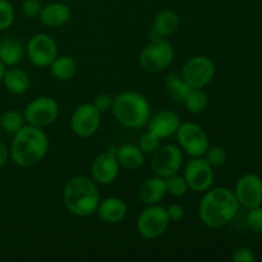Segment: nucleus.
I'll list each match as a JSON object with an SVG mask.
<instances>
[{
  "label": "nucleus",
  "mask_w": 262,
  "mask_h": 262,
  "mask_svg": "<svg viewBox=\"0 0 262 262\" xmlns=\"http://www.w3.org/2000/svg\"><path fill=\"white\" fill-rule=\"evenodd\" d=\"M170 220L165 207L160 205H148L136 220V229L145 239H156L168 229Z\"/></svg>",
  "instance_id": "423d86ee"
},
{
  "label": "nucleus",
  "mask_w": 262,
  "mask_h": 262,
  "mask_svg": "<svg viewBox=\"0 0 262 262\" xmlns=\"http://www.w3.org/2000/svg\"><path fill=\"white\" fill-rule=\"evenodd\" d=\"M25 56V46L18 38L8 36L0 40V61L5 67H15Z\"/></svg>",
  "instance_id": "412c9836"
},
{
  "label": "nucleus",
  "mask_w": 262,
  "mask_h": 262,
  "mask_svg": "<svg viewBox=\"0 0 262 262\" xmlns=\"http://www.w3.org/2000/svg\"><path fill=\"white\" fill-rule=\"evenodd\" d=\"M71 8L68 4L60 2H54L50 4H46L41 9L40 18L41 23L49 28H59L63 27L64 25L71 19Z\"/></svg>",
  "instance_id": "a211bd4d"
},
{
  "label": "nucleus",
  "mask_w": 262,
  "mask_h": 262,
  "mask_svg": "<svg viewBox=\"0 0 262 262\" xmlns=\"http://www.w3.org/2000/svg\"><path fill=\"white\" fill-rule=\"evenodd\" d=\"M8 159H9V150H8L7 145L0 140V169L7 164Z\"/></svg>",
  "instance_id": "e433bc0d"
},
{
  "label": "nucleus",
  "mask_w": 262,
  "mask_h": 262,
  "mask_svg": "<svg viewBox=\"0 0 262 262\" xmlns=\"http://www.w3.org/2000/svg\"><path fill=\"white\" fill-rule=\"evenodd\" d=\"M234 194L239 206L246 207L248 210L252 207L261 206L262 179L257 174H245L237 181Z\"/></svg>",
  "instance_id": "2eb2a0df"
},
{
  "label": "nucleus",
  "mask_w": 262,
  "mask_h": 262,
  "mask_svg": "<svg viewBox=\"0 0 262 262\" xmlns=\"http://www.w3.org/2000/svg\"><path fill=\"white\" fill-rule=\"evenodd\" d=\"M181 150L189 158H201L210 147V141L201 125L192 122L181 123L176 133Z\"/></svg>",
  "instance_id": "0eeeda50"
},
{
  "label": "nucleus",
  "mask_w": 262,
  "mask_h": 262,
  "mask_svg": "<svg viewBox=\"0 0 262 262\" xmlns=\"http://www.w3.org/2000/svg\"><path fill=\"white\" fill-rule=\"evenodd\" d=\"M165 179L161 177H151L143 181L138 188V199L145 205H158L165 197Z\"/></svg>",
  "instance_id": "6ab92c4d"
},
{
  "label": "nucleus",
  "mask_w": 262,
  "mask_h": 262,
  "mask_svg": "<svg viewBox=\"0 0 262 262\" xmlns=\"http://www.w3.org/2000/svg\"><path fill=\"white\" fill-rule=\"evenodd\" d=\"M183 105L186 106L187 112H189L191 114H201L207 109L209 97L202 89H192L187 95Z\"/></svg>",
  "instance_id": "a878e982"
},
{
  "label": "nucleus",
  "mask_w": 262,
  "mask_h": 262,
  "mask_svg": "<svg viewBox=\"0 0 262 262\" xmlns=\"http://www.w3.org/2000/svg\"><path fill=\"white\" fill-rule=\"evenodd\" d=\"M165 187L166 194H170L171 197H176V199H181V197L186 196L187 192L189 191L188 184H187L184 177L179 176L178 173L165 178Z\"/></svg>",
  "instance_id": "cd10ccee"
},
{
  "label": "nucleus",
  "mask_w": 262,
  "mask_h": 262,
  "mask_svg": "<svg viewBox=\"0 0 262 262\" xmlns=\"http://www.w3.org/2000/svg\"><path fill=\"white\" fill-rule=\"evenodd\" d=\"M101 124V113L94 104L84 102L74 109L71 118V128L76 136L90 138L99 130Z\"/></svg>",
  "instance_id": "ddd939ff"
},
{
  "label": "nucleus",
  "mask_w": 262,
  "mask_h": 262,
  "mask_svg": "<svg viewBox=\"0 0 262 262\" xmlns=\"http://www.w3.org/2000/svg\"><path fill=\"white\" fill-rule=\"evenodd\" d=\"M183 165V151L181 147L173 143L161 145L151 159V168L155 176L161 178H168L179 173Z\"/></svg>",
  "instance_id": "9d476101"
},
{
  "label": "nucleus",
  "mask_w": 262,
  "mask_h": 262,
  "mask_svg": "<svg viewBox=\"0 0 262 262\" xmlns=\"http://www.w3.org/2000/svg\"><path fill=\"white\" fill-rule=\"evenodd\" d=\"M2 82L4 83L5 89L13 95L26 94L31 86V78L27 72L17 67H10L9 69H5Z\"/></svg>",
  "instance_id": "4be33fe9"
},
{
  "label": "nucleus",
  "mask_w": 262,
  "mask_h": 262,
  "mask_svg": "<svg viewBox=\"0 0 262 262\" xmlns=\"http://www.w3.org/2000/svg\"><path fill=\"white\" fill-rule=\"evenodd\" d=\"M183 177L191 191L202 193L210 189L214 183V168L201 158H191L183 169Z\"/></svg>",
  "instance_id": "f8f14e48"
},
{
  "label": "nucleus",
  "mask_w": 262,
  "mask_h": 262,
  "mask_svg": "<svg viewBox=\"0 0 262 262\" xmlns=\"http://www.w3.org/2000/svg\"><path fill=\"white\" fill-rule=\"evenodd\" d=\"M41 9H42V4L40 0H23L22 3V13L25 17L37 18L40 15Z\"/></svg>",
  "instance_id": "473e14b6"
},
{
  "label": "nucleus",
  "mask_w": 262,
  "mask_h": 262,
  "mask_svg": "<svg viewBox=\"0 0 262 262\" xmlns=\"http://www.w3.org/2000/svg\"><path fill=\"white\" fill-rule=\"evenodd\" d=\"M113 101H114V97L109 94H100L95 97L94 100V106L99 110L100 113H106L112 109Z\"/></svg>",
  "instance_id": "72a5a7b5"
},
{
  "label": "nucleus",
  "mask_w": 262,
  "mask_h": 262,
  "mask_svg": "<svg viewBox=\"0 0 262 262\" xmlns=\"http://www.w3.org/2000/svg\"><path fill=\"white\" fill-rule=\"evenodd\" d=\"M27 56L36 68H49L54 59L59 55L55 40L48 33H36L26 46Z\"/></svg>",
  "instance_id": "9b49d317"
},
{
  "label": "nucleus",
  "mask_w": 262,
  "mask_h": 262,
  "mask_svg": "<svg viewBox=\"0 0 262 262\" xmlns=\"http://www.w3.org/2000/svg\"><path fill=\"white\" fill-rule=\"evenodd\" d=\"M232 260L234 262H255L256 256L250 248L241 247V248H237V250L233 252Z\"/></svg>",
  "instance_id": "f704fd0d"
},
{
  "label": "nucleus",
  "mask_w": 262,
  "mask_h": 262,
  "mask_svg": "<svg viewBox=\"0 0 262 262\" xmlns=\"http://www.w3.org/2000/svg\"><path fill=\"white\" fill-rule=\"evenodd\" d=\"M50 141L43 128L25 124L14 136L9 158L20 168L35 166L48 155Z\"/></svg>",
  "instance_id": "f03ea898"
},
{
  "label": "nucleus",
  "mask_w": 262,
  "mask_h": 262,
  "mask_svg": "<svg viewBox=\"0 0 262 262\" xmlns=\"http://www.w3.org/2000/svg\"><path fill=\"white\" fill-rule=\"evenodd\" d=\"M59 104L50 96H38L26 105L23 117L27 124L46 128L53 124L59 117Z\"/></svg>",
  "instance_id": "6e6552de"
},
{
  "label": "nucleus",
  "mask_w": 262,
  "mask_h": 262,
  "mask_svg": "<svg viewBox=\"0 0 262 262\" xmlns=\"http://www.w3.org/2000/svg\"><path fill=\"white\" fill-rule=\"evenodd\" d=\"M49 69L56 81L67 82L76 77L78 72V63L71 55H58L50 64Z\"/></svg>",
  "instance_id": "b1692460"
},
{
  "label": "nucleus",
  "mask_w": 262,
  "mask_h": 262,
  "mask_svg": "<svg viewBox=\"0 0 262 262\" xmlns=\"http://www.w3.org/2000/svg\"><path fill=\"white\" fill-rule=\"evenodd\" d=\"M127 204L119 197H107L101 200L97 206L96 215L105 224H119L127 216Z\"/></svg>",
  "instance_id": "f3484780"
},
{
  "label": "nucleus",
  "mask_w": 262,
  "mask_h": 262,
  "mask_svg": "<svg viewBox=\"0 0 262 262\" xmlns=\"http://www.w3.org/2000/svg\"><path fill=\"white\" fill-rule=\"evenodd\" d=\"M204 158L212 168H219V166L224 165L228 155L225 148L222 147V146H210L206 152H205Z\"/></svg>",
  "instance_id": "c756f323"
},
{
  "label": "nucleus",
  "mask_w": 262,
  "mask_h": 262,
  "mask_svg": "<svg viewBox=\"0 0 262 262\" xmlns=\"http://www.w3.org/2000/svg\"><path fill=\"white\" fill-rule=\"evenodd\" d=\"M120 165L117 159V147H109L99 154L91 164V178L99 186H107L118 178Z\"/></svg>",
  "instance_id": "4468645a"
},
{
  "label": "nucleus",
  "mask_w": 262,
  "mask_h": 262,
  "mask_svg": "<svg viewBox=\"0 0 262 262\" xmlns=\"http://www.w3.org/2000/svg\"><path fill=\"white\" fill-rule=\"evenodd\" d=\"M113 114L119 124L130 129L146 127L151 117V107L143 95L125 91L117 95L113 101Z\"/></svg>",
  "instance_id": "20e7f679"
},
{
  "label": "nucleus",
  "mask_w": 262,
  "mask_h": 262,
  "mask_svg": "<svg viewBox=\"0 0 262 262\" xmlns=\"http://www.w3.org/2000/svg\"><path fill=\"white\" fill-rule=\"evenodd\" d=\"M160 146L161 138H159L155 133H152L148 129L145 133H142V136L140 137V141H138V147L142 150V152L145 155H152Z\"/></svg>",
  "instance_id": "c85d7f7f"
},
{
  "label": "nucleus",
  "mask_w": 262,
  "mask_h": 262,
  "mask_svg": "<svg viewBox=\"0 0 262 262\" xmlns=\"http://www.w3.org/2000/svg\"><path fill=\"white\" fill-rule=\"evenodd\" d=\"M181 25L179 15L171 9H164L155 15L152 22V37H169L174 35Z\"/></svg>",
  "instance_id": "aec40b11"
},
{
  "label": "nucleus",
  "mask_w": 262,
  "mask_h": 262,
  "mask_svg": "<svg viewBox=\"0 0 262 262\" xmlns=\"http://www.w3.org/2000/svg\"><path fill=\"white\" fill-rule=\"evenodd\" d=\"M239 204L234 192L225 187H215L204 192L199 205V216L210 229H219L229 224L238 214Z\"/></svg>",
  "instance_id": "f257e3e1"
},
{
  "label": "nucleus",
  "mask_w": 262,
  "mask_h": 262,
  "mask_svg": "<svg viewBox=\"0 0 262 262\" xmlns=\"http://www.w3.org/2000/svg\"><path fill=\"white\" fill-rule=\"evenodd\" d=\"M4 73H5V66L2 63V61H0V82L3 81V77H4Z\"/></svg>",
  "instance_id": "4c0bfd02"
},
{
  "label": "nucleus",
  "mask_w": 262,
  "mask_h": 262,
  "mask_svg": "<svg viewBox=\"0 0 262 262\" xmlns=\"http://www.w3.org/2000/svg\"><path fill=\"white\" fill-rule=\"evenodd\" d=\"M166 214L170 223L181 222L184 217V207L179 204H171L166 207Z\"/></svg>",
  "instance_id": "c9c22d12"
},
{
  "label": "nucleus",
  "mask_w": 262,
  "mask_h": 262,
  "mask_svg": "<svg viewBox=\"0 0 262 262\" xmlns=\"http://www.w3.org/2000/svg\"><path fill=\"white\" fill-rule=\"evenodd\" d=\"M247 224L255 233H262V207H252L247 214Z\"/></svg>",
  "instance_id": "2f4dec72"
},
{
  "label": "nucleus",
  "mask_w": 262,
  "mask_h": 262,
  "mask_svg": "<svg viewBox=\"0 0 262 262\" xmlns=\"http://www.w3.org/2000/svg\"><path fill=\"white\" fill-rule=\"evenodd\" d=\"M100 201L99 184L90 177L76 176L64 186L63 204L74 216L89 217L96 214Z\"/></svg>",
  "instance_id": "7ed1b4c3"
},
{
  "label": "nucleus",
  "mask_w": 262,
  "mask_h": 262,
  "mask_svg": "<svg viewBox=\"0 0 262 262\" xmlns=\"http://www.w3.org/2000/svg\"><path fill=\"white\" fill-rule=\"evenodd\" d=\"M164 83H165V89L170 99L178 104H183L187 95L192 90V87L184 81L183 77L177 73H169L164 79Z\"/></svg>",
  "instance_id": "393cba45"
},
{
  "label": "nucleus",
  "mask_w": 262,
  "mask_h": 262,
  "mask_svg": "<svg viewBox=\"0 0 262 262\" xmlns=\"http://www.w3.org/2000/svg\"><path fill=\"white\" fill-rule=\"evenodd\" d=\"M14 22V8L8 0H0V31H5Z\"/></svg>",
  "instance_id": "7c9ffc66"
},
{
  "label": "nucleus",
  "mask_w": 262,
  "mask_h": 262,
  "mask_svg": "<svg viewBox=\"0 0 262 262\" xmlns=\"http://www.w3.org/2000/svg\"><path fill=\"white\" fill-rule=\"evenodd\" d=\"M117 159L120 168L127 170H137L145 164V154L138 145H122L117 147Z\"/></svg>",
  "instance_id": "5701e85b"
},
{
  "label": "nucleus",
  "mask_w": 262,
  "mask_h": 262,
  "mask_svg": "<svg viewBox=\"0 0 262 262\" xmlns=\"http://www.w3.org/2000/svg\"><path fill=\"white\" fill-rule=\"evenodd\" d=\"M138 61L143 71L148 73H160L174 61L173 45L164 37L150 38V42L142 49Z\"/></svg>",
  "instance_id": "39448f33"
},
{
  "label": "nucleus",
  "mask_w": 262,
  "mask_h": 262,
  "mask_svg": "<svg viewBox=\"0 0 262 262\" xmlns=\"http://www.w3.org/2000/svg\"><path fill=\"white\" fill-rule=\"evenodd\" d=\"M215 72V63L209 56L197 55L184 63L181 76L192 89H204L214 79Z\"/></svg>",
  "instance_id": "1a4fd4ad"
},
{
  "label": "nucleus",
  "mask_w": 262,
  "mask_h": 262,
  "mask_svg": "<svg viewBox=\"0 0 262 262\" xmlns=\"http://www.w3.org/2000/svg\"><path fill=\"white\" fill-rule=\"evenodd\" d=\"M179 125H181V120L178 115L171 110L164 109L151 115L146 127L148 130L155 133L159 138L165 140L171 136H176Z\"/></svg>",
  "instance_id": "dca6fc26"
},
{
  "label": "nucleus",
  "mask_w": 262,
  "mask_h": 262,
  "mask_svg": "<svg viewBox=\"0 0 262 262\" xmlns=\"http://www.w3.org/2000/svg\"><path fill=\"white\" fill-rule=\"evenodd\" d=\"M25 124L26 120L23 113L17 110H7L0 117V129L4 130L7 135L14 136Z\"/></svg>",
  "instance_id": "bb28decb"
}]
</instances>
